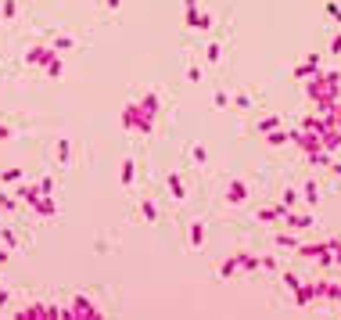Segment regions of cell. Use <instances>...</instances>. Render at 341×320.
Masks as SVG:
<instances>
[{"label": "cell", "instance_id": "obj_1", "mask_svg": "<svg viewBox=\"0 0 341 320\" xmlns=\"http://www.w3.org/2000/svg\"><path fill=\"white\" fill-rule=\"evenodd\" d=\"M187 245L198 252V248H205V223L201 220H194L191 227H187Z\"/></svg>", "mask_w": 341, "mask_h": 320}, {"label": "cell", "instance_id": "obj_2", "mask_svg": "<svg viewBox=\"0 0 341 320\" xmlns=\"http://www.w3.org/2000/svg\"><path fill=\"white\" fill-rule=\"evenodd\" d=\"M244 198H248V184H244V180H230V187H226V202H230V205H241Z\"/></svg>", "mask_w": 341, "mask_h": 320}, {"label": "cell", "instance_id": "obj_3", "mask_svg": "<svg viewBox=\"0 0 341 320\" xmlns=\"http://www.w3.org/2000/svg\"><path fill=\"white\" fill-rule=\"evenodd\" d=\"M165 184H169V191H173V198H176V202H187V184L180 180V173H169V180H165Z\"/></svg>", "mask_w": 341, "mask_h": 320}, {"label": "cell", "instance_id": "obj_4", "mask_svg": "<svg viewBox=\"0 0 341 320\" xmlns=\"http://www.w3.org/2000/svg\"><path fill=\"white\" fill-rule=\"evenodd\" d=\"M68 159H72V141H68V137H61V141L54 144V162L68 165Z\"/></svg>", "mask_w": 341, "mask_h": 320}, {"label": "cell", "instance_id": "obj_5", "mask_svg": "<svg viewBox=\"0 0 341 320\" xmlns=\"http://www.w3.org/2000/svg\"><path fill=\"white\" fill-rule=\"evenodd\" d=\"M136 216H140L144 223H158V220H162V216H158V205H154V202H147V198L140 202V209H136Z\"/></svg>", "mask_w": 341, "mask_h": 320}, {"label": "cell", "instance_id": "obj_6", "mask_svg": "<svg viewBox=\"0 0 341 320\" xmlns=\"http://www.w3.org/2000/svg\"><path fill=\"white\" fill-rule=\"evenodd\" d=\"M25 62L29 65H47L51 62V51L47 47H33V51H25Z\"/></svg>", "mask_w": 341, "mask_h": 320}, {"label": "cell", "instance_id": "obj_7", "mask_svg": "<svg viewBox=\"0 0 341 320\" xmlns=\"http://www.w3.org/2000/svg\"><path fill=\"white\" fill-rule=\"evenodd\" d=\"M191 162L194 165H205L208 162V148L205 144H191Z\"/></svg>", "mask_w": 341, "mask_h": 320}, {"label": "cell", "instance_id": "obj_8", "mask_svg": "<svg viewBox=\"0 0 341 320\" xmlns=\"http://www.w3.org/2000/svg\"><path fill=\"white\" fill-rule=\"evenodd\" d=\"M136 180V162L133 159H126V165H122V187H130Z\"/></svg>", "mask_w": 341, "mask_h": 320}, {"label": "cell", "instance_id": "obj_9", "mask_svg": "<svg viewBox=\"0 0 341 320\" xmlns=\"http://www.w3.org/2000/svg\"><path fill=\"white\" fill-rule=\"evenodd\" d=\"M219 54H223V47H219V43H208V51H205V62H208V65H219V62H223Z\"/></svg>", "mask_w": 341, "mask_h": 320}, {"label": "cell", "instance_id": "obj_10", "mask_svg": "<svg viewBox=\"0 0 341 320\" xmlns=\"http://www.w3.org/2000/svg\"><path fill=\"white\" fill-rule=\"evenodd\" d=\"M54 47H58V51H72V47H75V40H72L68 33H58V36H54Z\"/></svg>", "mask_w": 341, "mask_h": 320}, {"label": "cell", "instance_id": "obj_11", "mask_svg": "<svg viewBox=\"0 0 341 320\" xmlns=\"http://www.w3.org/2000/svg\"><path fill=\"white\" fill-rule=\"evenodd\" d=\"M237 266H241L237 259H226V263L219 266V277H234V273H237Z\"/></svg>", "mask_w": 341, "mask_h": 320}, {"label": "cell", "instance_id": "obj_12", "mask_svg": "<svg viewBox=\"0 0 341 320\" xmlns=\"http://www.w3.org/2000/svg\"><path fill=\"white\" fill-rule=\"evenodd\" d=\"M212 104H215V108H226V104H230V94H226V90H215V94H212Z\"/></svg>", "mask_w": 341, "mask_h": 320}, {"label": "cell", "instance_id": "obj_13", "mask_svg": "<svg viewBox=\"0 0 341 320\" xmlns=\"http://www.w3.org/2000/svg\"><path fill=\"white\" fill-rule=\"evenodd\" d=\"M47 72H51V76H61V72H65V62H61V58L54 62V58H51V62H47Z\"/></svg>", "mask_w": 341, "mask_h": 320}, {"label": "cell", "instance_id": "obj_14", "mask_svg": "<svg viewBox=\"0 0 341 320\" xmlns=\"http://www.w3.org/2000/svg\"><path fill=\"white\" fill-rule=\"evenodd\" d=\"M316 198H320L316 184H305V202H309V205H316Z\"/></svg>", "mask_w": 341, "mask_h": 320}, {"label": "cell", "instance_id": "obj_15", "mask_svg": "<svg viewBox=\"0 0 341 320\" xmlns=\"http://www.w3.org/2000/svg\"><path fill=\"white\" fill-rule=\"evenodd\" d=\"M4 180H7V184H18V180H22V169H18V165H14V169H7Z\"/></svg>", "mask_w": 341, "mask_h": 320}, {"label": "cell", "instance_id": "obj_16", "mask_svg": "<svg viewBox=\"0 0 341 320\" xmlns=\"http://www.w3.org/2000/svg\"><path fill=\"white\" fill-rule=\"evenodd\" d=\"M14 14H18V4H14V0H4V18H14Z\"/></svg>", "mask_w": 341, "mask_h": 320}, {"label": "cell", "instance_id": "obj_17", "mask_svg": "<svg viewBox=\"0 0 341 320\" xmlns=\"http://www.w3.org/2000/svg\"><path fill=\"white\" fill-rule=\"evenodd\" d=\"M294 202H298V194H294V191H291V187H287V191H284V198H280V205H284V209H287V205H294Z\"/></svg>", "mask_w": 341, "mask_h": 320}, {"label": "cell", "instance_id": "obj_18", "mask_svg": "<svg viewBox=\"0 0 341 320\" xmlns=\"http://www.w3.org/2000/svg\"><path fill=\"white\" fill-rule=\"evenodd\" d=\"M276 123H280V119L270 115V119H262V123H259V130H276Z\"/></svg>", "mask_w": 341, "mask_h": 320}, {"label": "cell", "instance_id": "obj_19", "mask_svg": "<svg viewBox=\"0 0 341 320\" xmlns=\"http://www.w3.org/2000/svg\"><path fill=\"white\" fill-rule=\"evenodd\" d=\"M276 245H280V248H294V238H287V234H276Z\"/></svg>", "mask_w": 341, "mask_h": 320}, {"label": "cell", "instance_id": "obj_20", "mask_svg": "<svg viewBox=\"0 0 341 320\" xmlns=\"http://www.w3.org/2000/svg\"><path fill=\"white\" fill-rule=\"evenodd\" d=\"M259 263H262V270H276V259H273V255H262Z\"/></svg>", "mask_w": 341, "mask_h": 320}, {"label": "cell", "instance_id": "obj_21", "mask_svg": "<svg viewBox=\"0 0 341 320\" xmlns=\"http://www.w3.org/2000/svg\"><path fill=\"white\" fill-rule=\"evenodd\" d=\"M187 80H191V83H198V80H201V69H198V65H191V69H187Z\"/></svg>", "mask_w": 341, "mask_h": 320}, {"label": "cell", "instance_id": "obj_22", "mask_svg": "<svg viewBox=\"0 0 341 320\" xmlns=\"http://www.w3.org/2000/svg\"><path fill=\"white\" fill-rule=\"evenodd\" d=\"M237 108H252V97H248V94H237Z\"/></svg>", "mask_w": 341, "mask_h": 320}, {"label": "cell", "instance_id": "obj_23", "mask_svg": "<svg viewBox=\"0 0 341 320\" xmlns=\"http://www.w3.org/2000/svg\"><path fill=\"white\" fill-rule=\"evenodd\" d=\"M4 306H11V292H4V288H0V310Z\"/></svg>", "mask_w": 341, "mask_h": 320}, {"label": "cell", "instance_id": "obj_24", "mask_svg": "<svg viewBox=\"0 0 341 320\" xmlns=\"http://www.w3.org/2000/svg\"><path fill=\"white\" fill-rule=\"evenodd\" d=\"M331 51H334V54H341V33H338V36L331 40Z\"/></svg>", "mask_w": 341, "mask_h": 320}, {"label": "cell", "instance_id": "obj_25", "mask_svg": "<svg viewBox=\"0 0 341 320\" xmlns=\"http://www.w3.org/2000/svg\"><path fill=\"white\" fill-rule=\"evenodd\" d=\"M101 4H104L108 11H119V4H122V0H101Z\"/></svg>", "mask_w": 341, "mask_h": 320}, {"label": "cell", "instance_id": "obj_26", "mask_svg": "<svg viewBox=\"0 0 341 320\" xmlns=\"http://www.w3.org/2000/svg\"><path fill=\"white\" fill-rule=\"evenodd\" d=\"M4 137H11V130H7L4 123H0V141H4Z\"/></svg>", "mask_w": 341, "mask_h": 320}, {"label": "cell", "instance_id": "obj_27", "mask_svg": "<svg viewBox=\"0 0 341 320\" xmlns=\"http://www.w3.org/2000/svg\"><path fill=\"white\" fill-rule=\"evenodd\" d=\"M4 263H7V252H0V266H4Z\"/></svg>", "mask_w": 341, "mask_h": 320}]
</instances>
